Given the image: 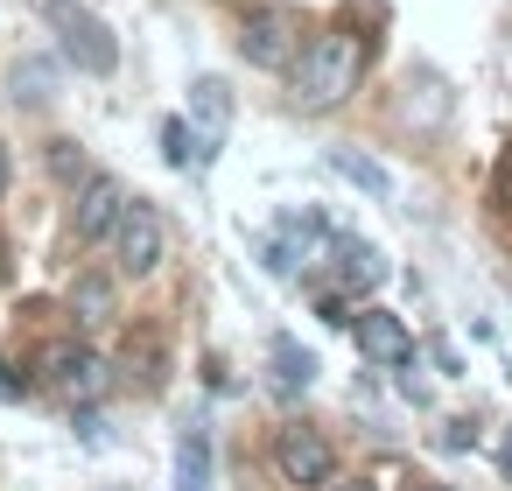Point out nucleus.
Returning a JSON list of instances; mask_svg holds the SVG:
<instances>
[{
  "instance_id": "1",
  "label": "nucleus",
  "mask_w": 512,
  "mask_h": 491,
  "mask_svg": "<svg viewBox=\"0 0 512 491\" xmlns=\"http://www.w3.org/2000/svg\"><path fill=\"white\" fill-rule=\"evenodd\" d=\"M365 78V43L358 36H309V50L288 64V92L302 106H344Z\"/></svg>"
},
{
  "instance_id": "2",
  "label": "nucleus",
  "mask_w": 512,
  "mask_h": 491,
  "mask_svg": "<svg viewBox=\"0 0 512 491\" xmlns=\"http://www.w3.org/2000/svg\"><path fill=\"white\" fill-rule=\"evenodd\" d=\"M43 15H50V36H57V50L85 71V78H106L113 64H120V43H113V29L85 8V0H43Z\"/></svg>"
},
{
  "instance_id": "3",
  "label": "nucleus",
  "mask_w": 512,
  "mask_h": 491,
  "mask_svg": "<svg viewBox=\"0 0 512 491\" xmlns=\"http://www.w3.org/2000/svg\"><path fill=\"white\" fill-rule=\"evenodd\" d=\"M274 470H281L295 491H330V484H337L330 435H316V428H281V435H274Z\"/></svg>"
},
{
  "instance_id": "4",
  "label": "nucleus",
  "mask_w": 512,
  "mask_h": 491,
  "mask_svg": "<svg viewBox=\"0 0 512 491\" xmlns=\"http://www.w3.org/2000/svg\"><path fill=\"white\" fill-rule=\"evenodd\" d=\"M162 211L155 204H127V218H120V232H113V267L127 274V281H148L155 267H162Z\"/></svg>"
},
{
  "instance_id": "5",
  "label": "nucleus",
  "mask_w": 512,
  "mask_h": 491,
  "mask_svg": "<svg viewBox=\"0 0 512 491\" xmlns=\"http://www.w3.org/2000/svg\"><path fill=\"white\" fill-rule=\"evenodd\" d=\"M43 379H50V393H64V400H99L106 393V358L92 351V344H50L43 351Z\"/></svg>"
},
{
  "instance_id": "6",
  "label": "nucleus",
  "mask_w": 512,
  "mask_h": 491,
  "mask_svg": "<svg viewBox=\"0 0 512 491\" xmlns=\"http://www.w3.org/2000/svg\"><path fill=\"white\" fill-rule=\"evenodd\" d=\"M127 204H134V197H127L113 176H85V183H78V204H71V232H78L85 246H99V239L120 232Z\"/></svg>"
},
{
  "instance_id": "7",
  "label": "nucleus",
  "mask_w": 512,
  "mask_h": 491,
  "mask_svg": "<svg viewBox=\"0 0 512 491\" xmlns=\"http://www.w3.org/2000/svg\"><path fill=\"white\" fill-rule=\"evenodd\" d=\"M323 246H330V281L344 288V295H358V288H379L386 281V260H379V246H365V239H351V232H323Z\"/></svg>"
},
{
  "instance_id": "8",
  "label": "nucleus",
  "mask_w": 512,
  "mask_h": 491,
  "mask_svg": "<svg viewBox=\"0 0 512 491\" xmlns=\"http://www.w3.org/2000/svg\"><path fill=\"white\" fill-rule=\"evenodd\" d=\"M351 337H358V351H365L372 365H407V358H414L407 323H400V316H386V309H365V316L351 323Z\"/></svg>"
},
{
  "instance_id": "9",
  "label": "nucleus",
  "mask_w": 512,
  "mask_h": 491,
  "mask_svg": "<svg viewBox=\"0 0 512 491\" xmlns=\"http://www.w3.org/2000/svg\"><path fill=\"white\" fill-rule=\"evenodd\" d=\"M239 50H246V64H260V71H288L295 57H288V29H281V15H267V8H253L246 22H239Z\"/></svg>"
},
{
  "instance_id": "10",
  "label": "nucleus",
  "mask_w": 512,
  "mask_h": 491,
  "mask_svg": "<svg viewBox=\"0 0 512 491\" xmlns=\"http://www.w3.org/2000/svg\"><path fill=\"white\" fill-rule=\"evenodd\" d=\"M71 323H78V330H106V323H113V281H106L99 267L71 281Z\"/></svg>"
},
{
  "instance_id": "11",
  "label": "nucleus",
  "mask_w": 512,
  "mask_h": 491,
  "mask_svg": "<svg viewBox=\"0 0 512 491\" xmlns=\"http://www.w3.org/2000/svg\"><path fill=\"white\" fill-rule=\"evenodd\" d=\"M330 169H337L344 183H358L365 197H379V204L393 197V176H386V169H379V162H372L365 148H330Z\"/></svg>"
},
{
  "instance_id": "12",
  "label": "nucleus",
  "mask_w": 512,
  "mask_h": 491,
  "mask_svg": "<svg viewBox=\"0 0 512 491\" xmlns=\"http://www.w3.org/2000/svg\"><path fill=\"white\" fill-rule=\"evenodd\" d=\"M267 358H274V386H281V393H309V379H316V358H309L295 337H274V351H267Z\"/></svg>"
},
{
  "instance_id": "13",
  "label": "nucleus",
  "mask_w": 512,
  "mask_h": 491,
  "mask_svg": "<svg viewBox=\"0 0 512 491\" xmlns=\"http://www.w3.org/2000/svg\"><path fill=\"white\" fill-rule=\"evenodd\" d=\"M8 85H15L22 106H43V99H57V64H50V57H22Z\"/></svg>"
},
{
  "instance_id": "14",
  "label": "nucleus",
  "mask_w": 512,
  "mask_h": 491,
  "mask_svg": "<svg viewBox=\"0 0 512 491\" xmlns=\"http://www.w3.org/2000/svg\"><path fill=\"white\" fill-rule=\"evenodd\" d=\"M176 470H183V491H204V484H211V449H204V428H183V442H176Z\"/></svg>"
},
{
  "instance_id": "15",
  "label": "nucleus",
  "mask_w": 512,
  "mask_h": 491,
  "mask_svg": "<svg viewBox=\"0 0 512 491\" xmlns=\"http://www.w3.org/2000/svg\"><path fill=\"white\" fill-rule=\"evenodd\" d=\"M120 372H127L134 386H155V372H162V365H155V330H134V337H127V358H120Z\"/></svg>"
},
{
  "instance_id": "16",
  "label": "nucleus",
  "mask_w": 512,
  "mask_h": 491,
  "mask_svg": "<svg viewBox=\"0 0 512 491\" xmlns=\"http://www.w3.org/2000/svg\"><path fill=\"white\" fill-rule=\"evenodd\" d=\"M162 155H169L176 169H190V162H197V148H190V127H183V120H162Z\"/></svg>"
},
{
  "instance_id": "17",
  "label": "nucleus",
  "mask_w": 512,
  "mask_h": 491,
  "mask_svg": "<svg viewBox=\"0 0 512 491\" xmlns=\"http://www.w3.org/2000/svg\"><path fill=\"white\" fill-rule=\"evenodd\" d=\"M225 113H232V106H225V85L204 78V85H197V120H204V127H225Z\"/></svg>"
},
{
  "instance_id": "18",
  "label": "nucleus",
  "mask_w": 512,
  "mask_h": 491,
  "mask_svg": "<svg viewBox=\"0 0 512 491\" xmlns=\"http://www.w3.org/2000/svg\"><path fill=\"white\" fill-rule=\"evenodd\" d=\"M50 169H57V176H78V183H85V155H78V141H50Z\"/></svg>"
},
{
  "instance_id": "19",
  "label": "nucleus",
  "mask_w": 512,
  "mask_h": 491,
  "mask_svg": "<svg viewBox=\"0 0 512 491\" xmlns=\"http://www.w3.org/2000/svg\"><path fill=\"white\" fill-rule=\"evenodd\" d=\"M316 316H323L330 330H351V323H358V316H344V288H330V295L316 302Z\"/></svg>"
},
{
  "instance_id": "20",
  "label": "nucleus",
  "mask_w": 512,
  "mask_h": 491,
  "mask_svg": "<svg viewBox=\"0 0 512 491\" xmlns=\"http://www.w3.org/2000/svg\"><path fill=\"white\" fill-rule=\"evenodd\" d=\"M302 260H295V239H281V246H267V274H295Z\"/></svg>"
},
{
  "instance_id": "21",
  "label": "nucleus",
  "mask_w": 512,
  "mask_h": 491,
  "mask_svg": "<svg viewBox=\"0 0 512 491\" xmlns=\"http://www.w3.org/2000/svg\"><path fill=\"white\" fill-rule=\"evenodd\" d=\"M491 204H498V211H512V162L491 176Z\"/></svg>"
},
{
  "instance_id": "22",
  "label": "nucleus",
  "mask_w": 512,
  "mask_h": 491,
  "mask_svg": "<svg viewBox=\"0 0 512 491\" xmlns=\"http://www.w3.org/2000/svg\"><path fill=\"white\" fill-rule=\"evenodd\" d=\"M29 393V379L22 372H8V358H0V400H22Z\"/></svg>"
},
{
  "instance_id": "23",
  "label": "nucleus",
  "mask_w": 512,
  "mask_h": 491,
  "mask_svg": "<svg viewBox=\"0 0 512 491\" xmlns=\"http://www.w3.org/2000/svg\"><path fill=\"white\" fill-rule=\"evenodd\" d=\"M330 491H372V477H337Z\"/></svg>"
},
{
  "instance_id": "24",
  "label": "nucleus",
  "mask_w": 512,
  "mask_h": 491,
  "mask_svg": "<svg viewBox=\"0 0 512 491\" xmlns=\"http://www.w3.org/2000/svg\"><path fill=\"white\" fill-rule=\"evenodd\" d=\"M498 456H505V477H512V428H505V442H498Z\"/></svg>"
},
{
  "instance_id": "25",
  "label": "nucleus",
  "mask_w": 512,
  "mask_h": 491,
  "mask_svg": "<svg viewBox=\"0 0 512 491\" xmlns=\"http://www.w3.org/2000/svg\"><path fill=\"white\" fill-rule=\"evenodd\" d=\"M0 190H8V141H0Z\"/></svg>"
}]
</instances>
